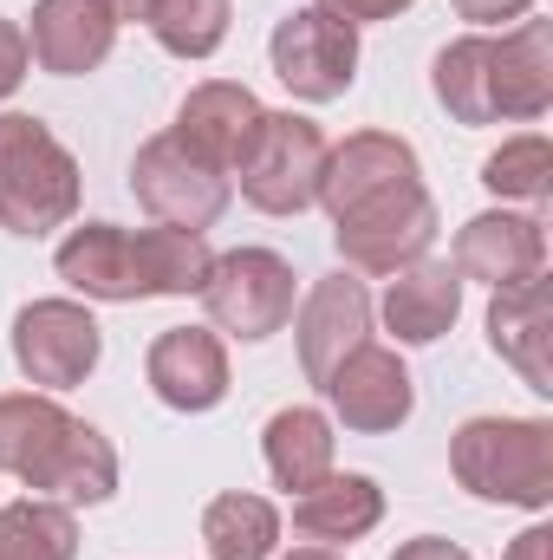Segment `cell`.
Segmentation results:
<instances>
[{
    "label": "cell",
    "mask_w": 553,
    "mask_h": 560,
    "mask_svg": "<svg viewBox=\"0 0 553 560\" xmlns=\"http://www.w3.org/2000/svg\"><path fill=\"white\" fill-rule=\"evenodd\" d=\"M430 85L456 125H528L553 105V26L521 20L502 39H449L430 66Z\"/></svg>",
    "instance_id": "cell-1"
},
{
    "label": "cell",
    "mask_w": 553,
    "mask_h": 560,
    "mask_svg": "<svg viewBox=\"0 0 553 560\" xmlns=\"http://www.w3.org/2000/svg\"><path fill=\"white\" fill-rule=\"evenodd\" d=\"M0 476H20L39 495L72 502H111L118 495V450L98 423L72 418L46 392H7L0 398Z\"/></svg>",
    "instance_id": "cell-2"
},
{
    "label": "cell",
    "mask_w": 553,
    "mask_h": 560,
    "mask_svg": "<svg viewBox=\"0 0 553 560\" xmlns=\"http://www.w3.org/2000/svg\"><path fill=\"white\" fill-rule=\"evenodd\" d=\"M79 196H85L79 156L33 112H0V229L39 242L79 215Z\"/></svg>",
    "instance_id": "cell-3"
},
{
    "label": "cell",
    "mask_w": 553,
    "mask_h": 560,
    "mask_svg": "<svg viewBox=\"0 0 553 560\" xmlns=\"http://www.w3.org/2000/svg\"><path fill=\"white\" fill-rule=\"evenodd\" d=\"M449 469L482 502L548 509L553 502V423L548 418H469L449 436Z\"/></svg>",
    "instance_id": "cell-4"
},
{
    "label": "cell",
    "mask_w": 553,
    "mask_h": 560,
    "mask_svg": "<svg viewBox=\"0 0 553 560\" xmlns=\"http://www.w3.org/2000/svg\"><path fill=\"white\" fill-rule=\"evenodd\" d=\"M326 156L332 143L313 118L299 112H261L255 138L235 163V183L242 196L261 209V215H299L319 202V176H326Z\"/></svg>",
    "instance_id": "cell-5"
},
{
    "label": "cell",
    "mask_w": 553,
    "mask_h": 560,
    "mask_svg": "<svg viewBox=\"0 0 553 560\" xmlns=\"http://www.w3.org/2000/svg\"><path fill=\"white\" fill-rule=\"evenodd\" d=\"M430 242H436V196L423 183H398L332 222V248L358 275H398L430 255Z\"/></svg>",
    "instance_id": "cell-6"
},
{
    "label": "cell",
    "mask_w": 553,
    "mask_h": 560,
    "mask_svg": "<svg viewBox=\"0 0 553 560\" xmlns=\"http://www.w3.org/2000/svg\"><path fill=\"white\" fill-rule=\"evenodd\" d=\"M293 300H299V275L293 261L274 248H235V255H215V268L202 280V306H209V326L228 332V339H268L293 319Z\"/></svg>",
    "instance_id": "cell-7"
},
{
    "label": "cell",
    "mask_w": 553,
    "mask_h": 560,
    "mask_svg": "<svg viewBox=\"0 0 553 560\" xmlns=\"http://www.w3.org/2000/svg\"><path fill=\"white\" fill-rule=\"evenodd\" d=\"M131 196H138L163 229H189V235H202V229L222 222L235 183H228L215 163H202L176 131H163V138H150L138 156H131Z\"/></svg>",
    "instance_id": "cell-8"
},
{
    "label": "cell",
    "mask_w": 553,
    "mask_h": 560,
    "mask_svg": "<svg viewBox=\"0 0 553 560\" xmlns=\"http://www.w3.org/2000/svg\"><path fill=\"white\" fill-rule=\"evenodd\" d=\"M268 59H274V79L293 98L332 105V98H345L352 79H358V26L332 20L319 0H313V7H293V13L274 20Z\"/></svg>",
    "instance_id": "cell-9"
},
{
    "label": "cell",
    "mask_w": 553,
    "mask_h": 560,
    "mask_svg": "<svg viewBox=\"0 0 553 560\" xmlns=\"http://www.w3.org/2000/svg\"><path fill=\"white\" fill-rule=\"evenodd\" d=\"M105 332L79 300H33L13 313V359L33 385L46 392H72L98 372Z\"/></svg>",
    "instance_id": "cell-10"
},
{
    "label": "cell",
    "mask_w": 553,
    "mask_h": 560,
    "mask_svg": "<svg viewBox=\"0 0 553 560\" xmlns=\"http://www.w3.org/2000/svg\"><path fill=\"white\" fill-rule=\"evenodd\" d=\"M319 392L332 398L339 423L358 430V436H385V430H398L416 411V385H411V372H404V359L391 346H372V339L352 359H339Z\"/></svg>",
    "instance_id": "cell-11"
},
{
    "label": "cell",
    "mask_w": 553,
    "mask_h": 560,
    "mask_svg": "<svg viewBox=\"0 0 553 560\" xmlns=\"http://www.w3.org/2000/svg\"><path fill=\"white\" fill-rule=\"evenodd\" d=\"M293 332H299V365H306V378L326 385L332 365L352 359V352L372 339V293H365V280H352V275L313 280V293L299 300Z\"/></svg>",
    "instance_id": "cell-12"
},
{
    "label": "cell",
    "mask_w": 553,
    "mask_h": 560,
    "mask_svg": "<svg viewBox=\"0 0 553 560\" xmlns=\"http://www.w3.org/2000/svg\"><path fill=\"white\" fill-rule=\"evenodd\" d=\"M118 46V20L105 0H33V26H26V52L39 72L79 79L98 72Z\"/></svg>",
    "instance_id": "cell-13"
},
{
    "label": "cell",
    "mask_w": 553,
    "mask_h": 560,
    "mask_svg": "<svg viewBox=\"0 0 553 560\" xmlns=\"http://www.w3.org/2000/svg\"><path fill=\"white\" fill-rule=\"evenodd\" d=\"M143 372H150V392L169 411H215L228 398V352H222L215 326H176V332H163L150 346Z\"/></svg>",
    "instance_id": "cell-14"
},
{
    "label": "cell",
    "mask_w": 553,
    "mask_h": 560,
    "mask_svg": "<svg viewBox=\"0 0 553 560\" xmlns=\"http://www.w3.org/2000/svg\"><path fill=\"white\" fill-rule=\"evenodd\" d=\"M261 112H268V105H261L248 85H235V79H202V85L176 105V138L235 183V163H242V150L255 138Z\"/></svg>",
    "instance_id": "cell-15"
},
{
    "label": "cell",
    "mask_w": 553,
    "mask_h": 560,
    "mask_svg": "<svg viewBox=\"0 0 553 560\" xmlns=\"http://www.w3.org/2000/svg\"><path fill=\"white\" fill-rule=\"evenodd\" d=\"M541 268H548V235L534 215L489 209V215L462 222V235H456V275L462 280L521 287V280H541Z\"/></svg>",
    "instance_id": "cell-16"
},
{
    "label": "cell",
    "mask_w": 553,
    "mask_h": 560,
    "mask_svg": "<svg viewBox=\"0 0 553 560\" xmlns=\"http://www.w3.org/2000/svg\"><path fill=\"white\" fill-rule=\"evenodd\" d=\"M398 183H423L411 143L391 138V131H352V138L326 156L319 202H326L332 222H339L345 209H358V202H372V196H385V189H398Z\"/></svg>",
    "instance_id": "cell-17"
},
{
    "label": "cell",
    "mask_w": 553,
    "mask_h": 560,
    "mask_svg": "<svg viewBox=\"0 0 553 560\" xmlns=\"http://www.w3.org/2000/svg\"><path fill=\"white\" fill-rule=\"evenodd\" d=\"M548 339H553V300L548 280H521V287H495L489 306V346L502 352V365H515L541 398H553V365H548Z\"/></svg>",
    "instance_id": "cell-18"
},
{
    "label": "cell",
    "mask_w": 553,
    "mask_h": 560,
    "mask_svg": "<svg viewBox=\"0 0 553 560\" xmlns=\"http://www.w3.org/2000/svg\"><path fill=\"white\" fill-rule=\"evenodd\" d=\"M385 522V489L372 476H319L293 495V535L313 548H352Z\"/></svg>",
    "instance_id": "cell-19"
},
{
    "label": "cell",
    "mask_w": 553,
    "mask_h": 560,
    "mask_svg": "<svg viewBox=\"0 0 553 560\" xmlns=\"http://www.w3.org/2000/svg\"><path fill=\"white\" fill-rule=\"evenodd\" d=\"M462 313V275L456 261H411L385 287V326L398 332V346H436Z\"/></svg>",
    "instance_id": "cell-20"
},
{
    "label": "cell",
    "mask_w": 553,
    "mask_h": 560,
    "mask_svg": "<svg viewBox=\"0 0 553 560\" xmlns=\"http://www.w3.org/2000/svg\"><path fill=\"white\" fill-rule=\"evenodd\" d=\"M52 268L66 287H79L85 300H143L138 293V242L118 222H85L59 242Z\"/></svg>",
    "instance_id": "cell-21"
},
{
    "label": "cell",
    "mask_w": 553,
    "mask_h": 560,
    "mask_svg": "<svg viewBox=\"0 0 553 560\" xmlns=\"http://www.w3.org/2000/svg\"><path fill=\"white\" fill-rule=\"evenodd\" d=\"M261 456H268V469H274L280 489H313L319 476H332V423L326 411H313V405H286L268 418L261 430Z\"/></svg>",
    "instance_id": "cell-22"
},
{
    "label": "cell",
    "mask_w": 553,
    "mask_h": 560,
    "mask_svg": "<svg viewBox=\"0 0 553 560\" xmlns=\"http://www.w3.org/2000/svg\"><path fill=\"white\" fill-rule=\"evenodd\" d=\"M202 541L215 560H274L280 541V509L268 495H248V489H228L202 509Z\"/></svg>",
    "instance_id": "cell-23"
},
{
    "label": "cell",
    "mask_w": 553,
    "mask_h": 560,
    "mask_svg": "<svg viewBox=\"0 0 553 560\" xmlns=\"http://www.w3.org/2000/svg\"><path fill=\"white\" fill-rule=\"evenodd\" d=\"M79 555V515L66 502H7L0 509V560H72Z\"/></svg>",
    "instance_id": "cell-24"
},
{
    "label": "cell",
    "mask_w": 553,
    "mask_h": 560,
    "mask_svg": "<svg viewBox=\"0 0 553 560\" xmlns=\"http://www.w3.org/2000/svg\"><path fill=\"white\" fill-rule=\"evenodd\" d=\"M228 20H235L228 0H150V13H143L156 46L176 59H209L228 39Z\"/></svg>",
    "instance_id": "cell-25"
},
{
    "label": "cell",
    "mask_w": 553,
    "mask_h": 560,
    "mask_svg": "<svg viewBox=\"0 0 553 560\" xmlns=\"http://www.w3.org/2000/svg\"><path fill=\"white\" fill-rule=\"evenodd\" d=\"M482 183H489L495 196H508V202H548V189H553V143L541 138V131L508 138L489 163H482Z\"/></svg>",
    "instance_id": "cell-26"
},
{
    "label": "cell",
    "mask_w": 553,
    "mask_h": 560,
    "mask_svg": "<svg viewBox=\"0 0 553 560\" xmlns=\"http://www.w3.org/2000/svg\"><path fill=\"white\" fill-rule=\"evenodd\" d=\"M26 66H33V52H26V26L0 20V98H13V92H20Z\"/></svg>",
    "instance_id": "cell-27"
},
{
    "label": "cell",
    "mask_w": 553,
    "mask_h": 560,
    "mask_svg": "<svg viewBox=\"0 0 553 560\" xmlns=\"http://www.w3.org/2000/svg\"><path fill=\"white\" fill-rule=\"evenodd\" d=\"M332 20H345V26H372V20H398L404 7H416V0H319Z\"/></svg>",
    "instance_id": "cell-28"
},
{
    "label": "cell",
    "mask_w": 553,
    "mask_h": 560,
    "mask_svg": "<svg viewBox=\"0 0 553 560\" xmlns=\"http://www.w3.org/2000/svg\"><path fill=\"white\" fill-rule=\"evenodd\" d=\"M462 20H475V26H502V20H528L534 13V0H449Z\"/></svg>",
    "instance_id": "cell-29"
},
{
    "label": "cell",
    "mask_w": 553,
    "mask_h": 560,
    "mask_svg": "<svg viewBox=\"0 0 553 560\" xmlns=\"http://www.w3.org/2000/svg\"><path fill=\"white\" fill-rule=\"evenodd\" d=\"M391 560H475V555L456 548V541H443V535H416V541H404Z\"/></svg>",
    "instance_id": "cell-30"
},
{
    "label": "cell",
    "mask_w": 553,
    "mask_h": 560,
    "mask_svg": "<svg viewBox=\"0 0 553 560\" xmlns=\"http://www.w3.org/2000/svg\"><path fill=\"white\" fill-rule=\"evenodd\" d=\"M508 560H553V528H528V535H515Z\"/></svg>",
    "instance_id": "cell-31"
},
{
    "label": "cell",
    "mask_w": 553,
    "mask_h": 560,
    "mask_svg": "<svg viewBox=\"0 0 553 560\" xmlns=\"http://www.w3.org/2000/svg\"><path fill=\"white\" fill-rule=\"evenodd\" d=\"M105 7H111V20H118V26H125V20H143V13H150V0H105Z\"/></svg>",
    "instance_id": "cell-32"
},
{
    "label": "cell",
    "mask_w": 553,
    "mask_h": 560,
    "mask_svg": "<svg viewBox=\"0 0 553 560\" xmlns=\"http://www.w3.org/2000/svg\"><path fill=\"white\" fill-rule=\"evenodd\" d=\"M286 560H339V555H332V548H293Z\"/></svg>",
    "instance_id": "cell-33"
}]
</instances>
